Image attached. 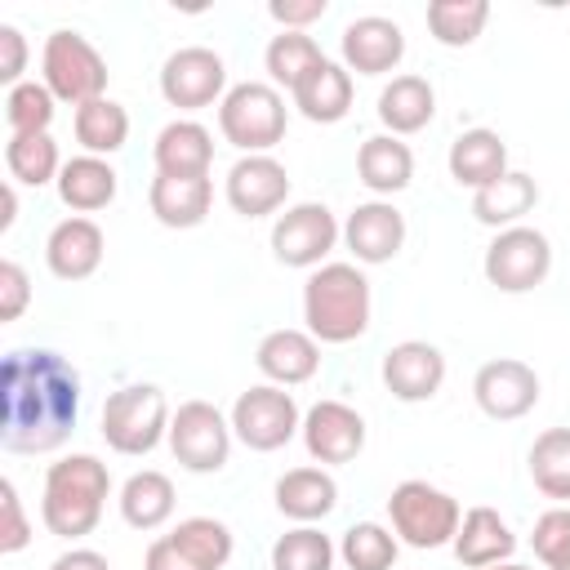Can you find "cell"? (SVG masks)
Listing matches in <instances>:
<instances>
[{
  "label": "cell",
  "mask_w": 570,
  "mask_h": 570,
  "mask_svg": "<svg viewBox=\"0 0 570 570\" xmlns=\"http://www.w3.org/2000/svg\"><path fill=\"white\" fill-rule=\"evenodd\" d=\"M80 423V374L53 347H18L0 365V445L49 454Z\"/></svg>",
  "instance_id": "obj_1"
},
{
  "label": "cell",
  "mask_w": 570,
  "mask_h": 570,
  "mask_svg": "<svg viewBox=\"0 0 570 570\" xmlns=\"http://www.w3.org/2000/svg\"><path fill=\"white\" fill-rule=\"evenodd\" d=\"M111 499V472L98 454H62L45 468L40 490V521L53 539H85L102 521V508Z\"/></svg>",
  "instance_id": "obj_2"
},
{
  "label": "cell",
  "mask_w": 570,
  "mask_h": 570,
  "mask_svg": "<svg viewBox=\"0 0 570 570\" xmlns=\"http://www.w3.org/2000/svg\"><path fill=\"white\" fill-rule=\"evenodd\" d=\"M374 294L356 263H321L303 281V325L316 343H352L370 330Z\"/></svg>",
  "instance_id": "obj_3"
},
{
  "label": "cell",
  "mask_w": 570,
  "mask_h": 570,
  "mask_svg": "<svg viewBox=\"0 0 570 570\" xmlns=\"http://www.w3.org/2000/svg\"><path fill=\"white\" fill-rule=\"evenodd\" d=\"M169 419H174V410L156 383H125L102 401L98 432L116 454L142 459L160 441H169Z\"/></svg>",
  "instance_id": "obj_4"
},
{
  "label": "cell",
  "mask_w": 570,
  "mask_h": 570,
  "mask_svg": "<svg viewBox=\"0 0 570 570\" xmlns=\"http://www.w3.org/2000/svg\"><path fill=\"white\" fill-rule=\"evenodd\" d=\"M289 107L285 94L267 80H240L218 102V134L240 156H272V147L285 138Z\"/></svg>",
  "instance_id": "obj_5"
},
{
  "label": "cell",
  "mask_w": 570,
  "mask_h": 570,
  "mask_svg": "<svg viewBox=\"0 0 570 570\" xmlns=\"http://www.w3.org/2000/svg\"><path fill=\"white\" fill-rule=\"evenodd\" d=\"M387 521H392V534L405 543V548H445L454 543L459 534V521H463V508L454 494H445L441 485L432 481H401L392 494H387Z\"/></svg>",
  "instance_id": "obj_6"
},
{
  "label": "cell",
  "mask_w": 570,
  "mask_h": 570,
  "mask_svg": "<svg viewBox=\"0 0 570 570\" xmlns=\"http://www.w3.org/2000/svg\"><path fill=\"white\" fill-rule=\"evenodd\" d=\"M107 62L102 53L89 45V36L71 31V27H58L49 31L45 49H40V80L49 85V94L58 102H71V107H85L94 98H107Z\"/></svg>",
  "instance_id": "obj_7"
},
{
  "label": "cell",
  "mask_w": 570,
  "mask_h": 570,
  "mask_svg": "<svg viewBox=\"0 0 570 570\" xmlns=\"http://www.w3.org/2000/svg\"><path fill=\"white\" fill-rule=\"evenodd\" d=\"M232 432L245 450L254 454H272L281 445H289L303 432V410L294 401V392L276 387V383H254L236 396L232 405Z\"/></svg>",
  "instance_id": "obj_8"
},
{
  "label": "cell",
  "mask_w": 570,
  "mask_h": 570,
  "mask_svg": "<svg viewBox=\"0 0 570 570\" xmlns=\"http://www.w3.org/2000/svg\"><path fill=\"white\" fill-rule=\"evenodd\" d=\"M232 419L214 405V401H183L169 419V450L178 459V468L196 472V476H209V472H223L227 459H232Z\"/></svg>",
  "instance_id": "obj_9"
},
{
  "label": "cell",
  "mask_w": 570,
  "mask_h": 570,
  "mask_svg": "<svg viewBox=\"0 0 570 570\" xmlns=\"http://www.w3.org/2000/svg\"><path fill=\"white\" fill-rule=\"evenodd\" d=\"M481 272H485V281H490L499 294H530V289L543 285L548 272H552V240H548L539 227H530V223L503 227V232H494V240L485 245Z\"/></svg>",
  "instance_id": "obj_10"
},
{
  "label": "cell",
  "mask_w": 570,
  "mask_h": 570,
  "mask_svg": "<svg viewBox=\"0 0 570 570\" xmlns=\"http://www.w3.org/2000/svg\"><path fill=\"white\" fill-rule=\"evenodd\" d=\"M338 240H343V223L321 200L285 205V214H276V223H272V254H276V263L298 267V272H316L334 254Z\"/></svg>",
  "instance_id": "obj_11"
},
{
  "label": "cell",
  "mask_w": 570,
  "mask_h": 570,
  "mask_svg": "<svg viewBox=\"0 0 570 570\" xmlns=\"http://www.w3.org/2000/svg\"><path fill=\"white\" fill-rule=\"evenodd\" d=\"M227 62L205 45H183L160 67V98L178 111H205L227 98Z\"/></svg>",
  "instance_id": "obj_12"
},
{
  "label": "cell",
  "mask_w": 570,
  "mask_h": 570,
  "mask_svg": "<svg viewBox=\"0 0 570 570\" xmlns=\"http://www.w3.org/2000/svg\"><path fill=\"white\" fill-rule=\"evenodd\" d=\"M472 401L485 419L512 423L539 405V374L517 356H494L472 374Z\"/></svg>",
  "instance_id": "obj_13"
},
{
  "label": "cell",
  "mask_w": 570,
  "mask_h": 570,
  "mask_svg": "<svg viewBox=\"0 0 570 570\" xmlns=\"http://www.w3.org/2000/svg\"><path fill=\"white\" fill-rule=\"evenodd\" d=\"M298 436H303V450L312 454V463L338 468V463H352L365 450V419L347 401L325 396L303 414V432Z\"/></svg>",
  "instance_id": "obj_14"
},
{
  "label": "cell",
  "mask_w": 570,
  "mask_h": 570,
  "mask_svg": "<svg viewBox=\"0 0 570 570\" xmlns=\"http://www.w3.org/2000/svg\"><path fill=\"white\" fill-rule=\"evenodd\" d=\"M223 196L240 218H267L289 200V169L276 156H240L223 178Z\"/></svg>",
  "instance_id": "obj_15"
},
{
  "label": "cell",
  "mask_w": 570,
  "mask_h": 570,
  "mask_svg": "<svg viewBox=\"0 0 570 570\" xmlns=\"http://www.w3.org/2000/svg\"><path fill=\"white\" fill-rule=\"evenodd\" d=\"M383 387L405 401V405H419V401H432L445 383V352L428 338H405V343H392L383 352Z\"/></svg>",
  "instance_id": "obj_16"
},
{
  "label": "cell",
  "mask_w": 570,
  "mask_h": 570,
  "mask_svg": "<svg viewBox=\"0 0 570 570\" xmlns=\"http://www.w3.org/2000/svg\"><path fill=\"white\" fill-rule=\"evenodd\" d=\"M343 245L356 267L392 263L405 245V214L392 200H365L343 218Z\"/></svg>",
  "instance_id": "obj_17"
},
{
  "label": "cell",
  "mask_w": 570,
  "mask_h": 570,
  "mask_svg": "<svg viewBox=\"0 0 570 570\" xmlns=\"http://www.w3.org/2000/svg\"><path fill=\"white\" fill-rule=\"evenodd\" d=\"M338 53H343V67L356 76H387L405 58V31H401V22H392L383 13H365L343 27Z\"/></svg>",
  "instance_id": "obj_18"
},
{
  "label": "cell",
  "mask_w": 570,
  "mask_h": 570,
  "mask_svg": "<svg viewBox=\"0 0 570 570\" xmlns=\"http://www.w3.org/2000/svg\"><path fill=\"white\" fill-rule=\"evenodd\" d=\"M102 254H107V236L85 214H71V218L53 223V232L45 240V263L58 281H89L102 267Z\"/></svg>",
  "instance_id": "obj_19"
},
{
  "label": "cell",
  "mask_w": 570,
  "mask_h": 570,
  "mask_svg": "<svg viewBox=\"0 0 570 570\" xmlns=\"http://www.w3.org/2000/svg\"><path fill=\"white\" fill-rule=\"evenodd\" d=\"M254 365L267 383L276 387H298L307 379H316L321 370V343L307 334V330H294V325H281V330H267L254 347Z\"/></svg>",
  "instance_id": "obj_20"
},
{
  "label": "cell",
  "mask_w": 570,
  "mask_h": 570,
  "mask_svg": "<svg viewBox=\"0 0 570 570\" xmlns=\"http://www.w3.org/2000/svg\"><path fill=\"white\" fill-rule=\"evenodd\" d=\"M151 160H156V174L209 178V165H214V134H209L200 120L178 116V120H169V125L156 134Z\"/></svg>",
  "instance_id": "obj_21"
},
{
  "label": "cell",
  "mask_w": 570,
  "mask_h": 570,
  "mask_svg": "<svg viewBox=\"0 0 570 570\" xmlns=\"http://www.w3.org/2000/svg\"><path fill=\"white\" fill-rule=\"evenodd\" d=\"M450 548H454L459 566H468V570H485V566L512 561V552H517V534H512V525H508L494 508L476 503V508L463 512L459 534H454Z\"/></svg>",
  "instance_id": "obj_22"
},
{
  "label": "cell",
  "mask_w": 570,
  "mask_h": 570,
  "mask_svg": "<svg viewBox=\"0 0 570 570\" xmlns=\"http://www.w3.org/2000/svg\"><path fill=\"white\" fill-rule=\"evenodd\" d=\"M298 116L312 120V125H338L347 111H352V98H356V85H352V71L334 58H325L321 67H312L298 89L289 94Z\"/></svg>",
  "instance_id": "obj_23"
},
{
  "label": "cell",
  "mask_w": 570,
  "mask_h": 570,
  "mask_svg": "<svg viewBox=\"0 0 570 570\" xmlns=\"http://www.w3.org/2000/svg\"><path fill=\"white\" fill-rule=\"evenodd\" d=\"M356 178L365 191H374V200H387L396 191L410 187L414 178V151L405 138L396 134H370L356 151Z\"/></svg>",
  "instance_id": "obj_24"
},
{
  "label": "cell",
  "mask_w": 570,
  "mask_h": 570,
  "mask_svg": "<svg viewBox=\"0 0 570 570\" xmlns=\"http://www.w3.org/2000/svg\"><path fill=\"white\" fill-rule=\"evenodd\" d=\"M58 200L71 209V214H98V209H107L111 200H116V191H120V174H116V165L107 160V156H89V151H80V156H71L67 165H62V174H58Z\"/></svg>",
  "instance_id": "obj_25"
},
{
  "label": "cell",
  "mask_w": 570,
  "mask_h": 570,
  "mask_svg": "<svg viewBox=\"0 0 570 570\" xmlns=\"http://www.w3.org/2000/svg\"><path fill=\"white\" fill-rule=\"evenodd\" d=\"M445 165H450V178H454L459 187L481 191V187H490V183H499V178L508 174V142H503L494 129H485V125L463 129V134L450 142Z\"/></svg>",
  "instance_id": "obj_26"
},
{
  "label": "cell",
  "mask_w": 570,
  "mask_h": 570,
  "mask_svg": "<svg viewBox=\"0 0 570 570\" xmlns=\"http://www.w3.org/2000/svg\"><path fill=\"white\" fill-rule=\"evenodd\" d=\"M147 205L156 214L160 227L174 232H191L209 218L214 205V183L209 178H174V174H156L147 187Z\"/></svg>",
  "instance_id": "obj_27"
},
{
  "label": "cell",
  "mask_w": 570,
  "mask_h": 570,
  "mask_svg": "<svg viewBox=\"0 0 570 570\" xmlns=\"http://www.w3.org/2000/svg\"><path fill=\"white\" fill-rule=\"evenodd\" d=\"M276 508L281 517L298 521V525H316L325 521L334 508H338V481L330 468H289L281 481H276Z\"/></svg>",
  "instance_id": "obj_28"
},
{
  "label": "cell",
  "mask_w": 570,
  "mask_h": 570,
  "mask_svg": "<svg viewBox=\"0 0 570 570\" xmlns=\"http://www.w3.org/2000/svg\"><path fill=\"white\" fill-rule=\"evenodd\" d=\"M379 120H383V134H419L432 125L436 116V89L423 80V76H392L383 89H379Z\"/></svg>",
  "instance_id": "obj_29"
},
{
  "label": "cell",
  "mask_w": 570,
  "mask_h": 570,
  "mask_svg": "<svg viewBox=\"0 0 570 570\" xmlns=\"http://www.w3.org/2000/svg\"><path fill=\"white\" fill-rule=\"evenodd\" d=\"M534 205H539V183L530 174H521V169H508L499 183L472 191V218L485 223V227H494V232L525 223V214Z\"/></svg>",
  "instance_id": "obj_30"
},
{
  "label": "cell",
  "mask_w": 570,
  "mask_h": 570,
  "mask_svg": "<svg viewBox=\"0 0 570 570\" xmlns=\"http://www.w3.org/2000/svg\"><path fill=\"white\" fill-rule=\"evenodd\" d=\"M174 481L165 476V472H156V468H142V472H134L125 485H120V517H125V525H134V530H160L169 517H174Z\"/></svg>",
  "instance_id": "obj_31"
},
{
  "label": "cell",
  "mask_w": 570,
  "mask_h": 570,
  "mask_svg": "<svg viewBox=\"0 0 570 570\" xmlns=\"http://www.w3.org/2000/svg\"><path fill=\"white\" fill-rule=\"evenodd\" d=\"M71 129H76V142L89 156H116L129 138V111L116 98H94V102L76 107Z\"/></svg>",
  "instance_id": "obj_32"
},
{
  "label": "cell",
  "mask_w": 570,
  "mask_h": 570,
  "mask_svg": "<svg viewBox=\"0 0 570 570\" xmlns=\"http://www.w3.org/2000/svg\"><path fill=\"white\" fill-rule=\"evenodd\" d=\"M325 62V53H321V45L307 36V31H276L272 40H267V49H263V67H267V85H276V89H298V80L312 71V67H321Z\"/></svg>",
  "instance_id": "obj_33"
},
{
  "label": "cell",
  "mask_w": 570,
  "mask_h": 570,
  "mask_svg": "<svg viewBox=\"0 0 570 570\" xmlns=\"http://www.w3.org/2000/svg\"><path fill=\"white\" fill-rule=\"evenodd\" d=\"M4 165H9V183L45 187V183H58L67 160L58 156V142L49 134H9Z\"/></svg>",
  "instance_id": "obj_34"
},
{
  "label": "cell",
  "mask_w": 570,
  "mask_h": 570,
  "mask_svg": "<svg viewBox=\"0 0 570 570\" xmlns=\"http://www.w3.org/2000/svg\"><path fill=\"white\" fill-rule=\"evenodd\" d=\"M525 463H530V481L543 499H557V503L570 499V428L539 432Z\"/></svg>",
  "instance_id": "obj_35"
},
{
  "label": "cell",
  "mask_w": 570,
  "mask_h": 570,
  "mask_svg": "<svg viewBox=\"0 0 570 570\" xmlns=\"http://www.w3.org/2000/svg\"><path fill=\"white\" fill-rule=\"evenodd\" d=\"M490 22L485 0H432L428 4V31L445 49H468Z\"/></svg>",
  "instance_id": "obj_36"
},
{
  "label": "cell",
  "mask_w": 570,
  "mask_h": 570,
  "mask_svg": "<svg viewBox=\"0 0 570 570\" xmlns=\"http://www.w3.org/2000/svg\"><path fill=\"white\" fill-rule=\"evenodd\" d=\"M169 539H174L196 566H205V570H223V566L232 561V548H236L232 525L218 521V517H183V521L169 530Z\"/></svg>",
  "instance_id": "obj_37"
},
{
  "label": "cell",
  "mask_w": 570,
  "mask_h": 570,
  "mask_svg": "<svg viewBox=\"0 0 570 570\" xmlns=\"http://www.w3.org/2000/svg\"><path fill=\"white\" fill-rule=\"evenodd\" d=\"M338 557L347 570H392L401 557V539L392 534V525L379 521H356L343 530L338 539Z\"/></svg>",
  "instance_id": "obj_38"
},
{
  "label": "cell",
  "mask_w": 570,
  "mask_h": 570,
  "mask_svg": "<svg viewBox=\"0 0 570 570\" xmlns=\"http://www.w3.org/2000/svg\"><path fill=\"white\" fill-rule=\"evenodd\" d=\"M334 539L316 525H294L272 543V570H334Z\"/></svg>",
  "instance_id": "obj_39"
},
{
  "label": "cell",
  "mask_w": 570,
  "mask_h": 570,
  "mask_svg": "<svg viewBox=\"0 0 570 570\" xmlns=\"http://www.w3.org/2000/svg\"><path fill=\"white\" fill-rule=\"evenodd\" d=\"M53 111H58V98L49 94L45 80H22V85H13V89L4 94L9 134H49Z\"/></svg>",
  "instance_id": "obj_40"
},
{
  "label": "cell",
  "mask_w": 570,
  "mask_h": 570,
  "mask_svg": "<svg viewBox=\"0 0 570 570\" xmlns=\"http://www.w3.org/2000/svg\"><path fill=\"white\" fill-rule=\"evenodd\" d=\"M530 548H534V557L548 566V570H557L561 561H570V508H548L539 521H534V530H530Z\"/></svg>",
  "instance_id": "obj_41"
},
{
  "label": "cell",
  "mask_w": 570,
  "mask_h": 570,
  "mask_svg": "<svg viewBox=\"0 0 570 570\" xmlns=\"http://www.w3.org/2000/svg\"><path fill=\"white\" fill-rule=\"evenodd\" d=\"M27 543H31V521H27V512H22L18 485L4 476V481H0V552L13 557V552H22Z\"/></svg>",
  "instance_id": "obj_42"
},
{
  "label": "cell",
  "mask_w": 570,
  "mask_h": 570,
  "mask_svg": "<svg viewBox=\"0 0 570 570\" xmlns=\"http://www.w3.org/2000/svg\"><path fill=\"white\" fill-rule=\"evenodd\" d=\"M27 303H31V281L18 258H4L0 263V325L18 321L27 312Z\"/></svg>",
  "instance_id": "obj_43"
},
{
  "label": "cell",
  "mask_w": 570,
  "mask_h": 570,
  "mask_svg": "<svg viewBox=\"0 0 570 570\" xmlns=\"http://www.w3.org/2000/svg\"><path fill=\"white\" fill-rule=\"evenodd\" d=\"M267 13L272 22H281V31H307L330 13V0H272Z\"/></svg>",
  "instance_id": "obj_44"
},
{
  "label": "cell",
  "mask_w": 570,
  "mask_h": 570,
  "mask_svg": "<svg viewBox=\"0 0 570 570\" xmlns=\"http://www.w3.org/2000/svg\"><path fill=\"white\" fill-rule=\"evenodd\" d=\"M22 71H27V40L13 22H0V80L13 89L22 85Z\"/></svg>",
  "instance_id": "obj_45"
},
{
  "label": "cell",
  "mask_w": 570,
  "mask_h": 570,
  "mask_svg": "<svg viewBox=\"0 0 570 570\" xmlns=\"http://www.w3.org/2000/svg\"><path fill=\"white\" fill-rule=\"evenodd\" d=\"M142 570H205V566H196L169 534H160V539H151L147 543V557H142Z\"/></svg>",
  "instance_id": "obj_46"
},
{
  "label": "cell",
  "mask_w": 570,
  "mask_h": 570,
  "mask_svg": "<svg viewBox=\"0 0 570 570\" xmlns=\"http://www.w3.org/2000/svg\"><path fill=\"white\" fill-rule=\"evenodd\" d=\"M49 570H111V561L102 552H94V548H67V552H58L49 561Z\"/></svg>",
  "instance_id": "obj_47"
},
{
  "label": "cell",
  "mask_w": 570,
  "mask_h": 570,
  "mask_svg": "<svg viewBox=\"0 0 570 570\" xmlns=\"http://www.w3.org/2000/svg\"><path fill=\"white\" fill-rule=\"evenodd\" d=\"M0 205H4V214H0V232H9V227L18 223V191H13V183L0 187Z\"/></svg>",
  "instance_id": "obj_48"
},
{
  "label": "cell",
  "mask_w": 570,
  "mask_h": 570,
  "mask_svg": "<svg viewBox=\"0 0 570 570\" xmlns=\"http://www.w3.org/2000/svg\"><path fill=\"white\" fill-rule=\"evenodd\" d=\"M485 570H534V566H521V561H499V566H485Z\"/></svg>",
  "instance_id": "obj_49"
},
{
  "label": "cell",
  "mask_w": 570,
  "mask_h": 570,
  "mask_svg": "<svg viewBox=\"0 0 570 570\" xmlns=\"http://www.w3.org/2000/svg\"><path fill=\"white\" fill-rule=\"evenodd\" d=\"M557 570H570V561H561V566H557Z\"/></svg>",
  "instance_id": "obj_50"
}]
</instances>
